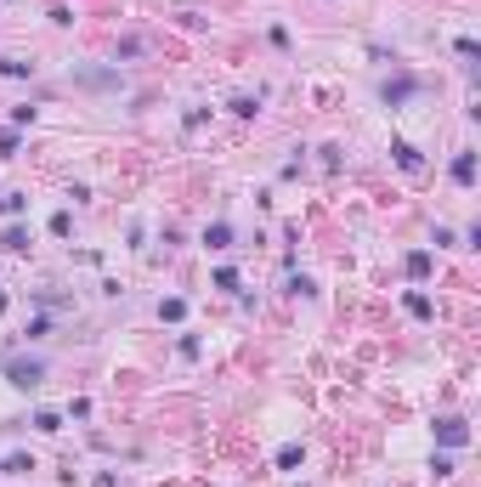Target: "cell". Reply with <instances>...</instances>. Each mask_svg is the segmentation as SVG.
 <instances>
[{
  "label": "cell",
  "instance_id": "1",
  "mask_svg": "<svg viewBox=\"0 0 481 487\" xmlns=\"http://www.w3.org/2000/svg\"><path fill=\"white\" fill-rule=\"evenodd\" d=\"M0 374H6L17 391H34V386L46 380V363H40V357H6V363H0Z\"/></svg>",
  "mask_w": 481,
  "mask_h": 487
},
{
  "label": "cell",
  "instance_id": "2",
  "mask_svg": "<svg viewBox=\"0 0 481 487\" xmlns=\"http://www.w3.org/2000/svg\"><path fill=\"white\" fill-rule=\"evenodd\" d=\"M453 181H459V187L476 181V154H470V148H459V159H453Z\"/></svg>",
  "mask_w": 481,
  "mask_h": 487
},
{
  "label": "cell",
  "instance_id": "3",
  "mask_svg": "<svg viewBox=\"0 0 481 487\" xmlns=\"http://www.w3.org/2000/svg\"><path fill=\"white\" fill-rule=\"evenodd\" d=\"M436 436H442L447 448H465V436H470V431H465V419H442V425H436Z\"/></svg>",
  "mask_w": 481,
  "mask_h": 487
},
{
  "label": "cell",
  "instance_id": "4",
  "mask_svg": "<svg viewBox=\"0 0 481 487\" xmlns=\"http://www.w3.org/2000/svg\"><path fill=\"white\" fill-rule=\"evenodd\" d=\"M0 471H6V476H29V471H34V459L17 448V453H6V465H0Z\"/></svg>",
  "mask_w": 481,
  "mask_h": 487
},
{
  "label": "cell",
  "instance_id": "5",
  "mask_svg": "<svg viewBox=\"0 0 481 487\" xmlns=\"http://www.w3.org/2000/svg\"><path fill=\"white\" fill-rule=\"evenodd\" d=\"M204 244H210V249H233V227H227V221H216V227L204 233Z\"/></svg>",
  "mask_w": 481,
  "mask_h": 487
},
{
  "label": "cell",
  "instance_id": "6",
  "mask_svg": "<svg viewBox=\"0 0 481 487\" xmlns=\"http://www.w3.org/2000/svg\"><path fill=\"white\" fill-rule=\"evenodd\" d=\"M407 278H430V255H425V249L407 255Z\"/></svg>",
  "mask_w": 481,
  "mask_h": 487
},
{
  "label": "cell",
  "instance_id": "7",
  "mask_svg": "<svg viewBox=\"0 0 481 487\" xmlns=\"http://www.w3.org/2000/svg\"><path fill=\"white\" fill-rule=\"evenodd\" d=\"M402 306H407V312H413V318H430V301H425V295H419V289H413V295H402Z\"/></svg>",
  "mask_w": 481,
  "mask_h": 487
},
{
  "label": "cell",
  "instance_id": "8",
  "mask_svg": "<svg viewBox=\"0 0 481 487\" xmlns=\"http://www.w3.org/2000/svg\"><path fill=\"white\" fill-rule=\"evenodd\" d=\"M402 96H413V80H397V85H385V102H391V108H397Z\"/></svg>",
  "mask_w": 481,
  "mask_h": 487
},
{
  "label": "cell",
  "instance_id": "9",
  "mask_svg": "<svg viewBox=\"0 0 481 487\" xmlns=\"http://www.w3.org/2000/svg\"><path fill=\"white\" fill-rule=\"evenodd\" d=\"M69 227H74V216H69V210H57V216H51V233H57V239H69Z\"/></svg>",
  "mask_w": 481,
  "mask_h": 487
},
{
  "label": "cell",
  "instance_id": "10",
  "mask_svg": "<svg viewBox=\"0 0 481 487\" xmlns=\"http://www.w3.org/2000/svg\"><path fill=\"white\" fill-rule=\"evenodd\" d=\"M23 204H29L23 193H6V199H0V210H6V216H23Z\"/></svg>",
  "mask_w": 481,
  "mask_h": 487
},
{
  "label": "cell",
  "instance_id": "11",
  "mask_svg": "<svg viewBox=\"0 0 481 487\" xmlns=\"http://www.w3.org/2000/svg\"><path fill=\"white\" fill-rule=\"evenodd\" d=\"M181 312H187V301H164L159 318H170V323H181Z\"/></svg>",
  "mask_w": 481,
  "mask_h": 487
},
{
  "label": "cell",
  "instance_id": "12",
  "mask_svg": "<svg viewBox=\"0 0 481 487\" xmlns=\"http://www.w3.org/2000/svg\"><path fill=\"white\" fill-rule=\"evenodd\" d=\"M6 249H29V233L23 227H6Z\"/></svg>",
  "mask_w": 481,
  "mask_h": 487
},
{
  "label": "cell",
  "instance_id": "13",
  "mask_svg": "<svg viewBox=\"0 0 481 487\" xmlns=\"http://www.w3.org/2000/svg\"><path fill=\"white\" fill-rule=\"evenodd\" d=\"M397 159H402V170H419V154H413L407 142H397Z\"/></svg>",
  "mask_w": 481,
  "mask_h": 487
}]
</instances>
